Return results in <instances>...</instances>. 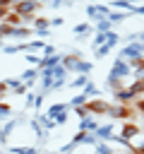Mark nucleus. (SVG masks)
Returning a JSON list of instances; mask_svg holds the SVG:
<instances>
[{"label":"nucleus","mask_w":144,"mask_h":154,"mask_svg":"<svg viewBox=\"0 0 144 154\" xmlns=\"http://www.w3.org/2000/svg\"><path fill=\"white\" fill-rule=\"evenodd\" d=\"M38 5H41V2H34V0H17L12 10H14L17 14H22V17L31 19V17H34V14L38 12Z\"/></svg>","instance_id":"f257e3e1"},{"label":"nucleus","mask_w":144,"mask_h":154,"mask_svg":"<svg viewBox=\"0 0 144 154\" xmlns=\"http://www.w3.org/2000/svg\"><path fill=\"white\" fill-rule=\"evenodd\" d=\"M132 75V67H130V63L127 60H122V58H118L115 60V65L110 67V77H118V79H122V77H130Z\"/></svg>","instance_id":"f03ea898"},{"label":"nucleus","mask_w":144,"mask_h":154,"mask_svg":"<svg viewBox=\"0 0 144 154\" xmlns=\"http://www.w3.org/2000/svg\"><path fill=\"white\" fill-rule=\"evenodd\" d=\"M86 108H89L91 116H108L110 103H106V101H101V99H91V101L86 103Z\"/></svg>","instance_id":"7ed1b4c3"},{"label":"nucleus","mask_w":144,"mask_h":154,"mask_svg":"<svg viewBox=\"0 0 144 154\" xmlns=\"http://www.w3.org/2000/svg\"><path fill=\"white\" fill-rule=\"evenodd\" d=\"M113 96H115V101H118V103H122V106H127V103H132V101L137 99V96L132 94V89H130V87H127V89H118Z\"/></svg>","instance_id":"20e7f679"},{"label":"nucleus","mask_w":144,"mask_h":154,"mask_svg":"<svg viewBox=\"0 0 144 154\" xmlns=\"http://www.w3.org/2000/svg\"><path fill=\"white\" fill-rule=\"evenodd\" d=\"M94 135H96L98 142H106V140L110 142V140H113V125H98Z\"/></svg>","instance_id":"39448f33"},{"label":"nucleus","mask_w":144,"mask_h":154,"mask_svg":"<svg viewBox=\"0 0 144 154\" xmlns=\"http://www.w3.org/2000/svg\"><path fill=\"white\" fill-rule=\"evenodd\" d=\"M137 135H139V128L132 125V123H127V125L122 128V132H120V137H122L125 142H130V144H132V140H137Z\"/></svg>","instance_id":"423d86ee"},{"label":"nucleus","mask_w":144,"mask_h":154,"mask_svg":"<svg viewBox=\"0 0 144 154\" xmlns=\"http://www.w3.org/2000/svg\"><path fill=\"white\" fill-rule=\"evenodd\" d=\"M108 116H113V118H130V116H132V111H130V106L118 103V106H110Z\"/></svg>","instance_id":"0eeeda50"},{"label":"nucleus","mask_w":144,"mask_h":154,"mask_svg":"<svg viewBox=\"0 0 144 154\" xmlns=\"http://www.w3.org/2000/svg\"><path fill=\"white\" fill-rule=\"evenodd\" d=\"M96 128H98V123H96V118H94V116L84 118V120H82V125H79V130H84V132H96Z\"/></svg>","instance_id":"6e6552de"},{"label":"nucleus","mask_w":144,"mask_h":154,"mask_svg":"<svg viewBox=\"0 0 144 154\" xmlns=\"http://www.w3.org/2000/svg\"><path fill=\"white\" fill-rule=\"evenodd\" d=\"M77 63H79V55H62L65 70H77Z\"/></svg>","instance_id":"1a4fd4ad"},{"label":"nucleus","mask_w":144,"mask_h":154,"mask_svg":"<svg viewBox=\"0 0 144 154\" xmlns=\"http://www.w3.org/2000/svg\"><path fill=\"white\" fill-rule=\"evenodd\" d=\"M48 24H50L48 19H41V17H38V19H34V29H36L38 34H46V31H48Z\"/></svg>","instance_id":"9d476101"},{"label":"nucleus","mask_w":144,"mask_h":154,"mask_svg":"<svg viewBox=\"0 0 144 154\" xmlns=\"http://www.w3.org/2000/svg\"><path fill=\"white\" fill-rule=\"evenodd\" d=\"M5 87L14 89L17 94H22V91H24V82H22V79H7V82H5Z\"/></svg>","instance_id":"9b49d317"},{"label":"nucleus","mask_w":144,"mask_h":154,"mask_svg":"<svg viewBox=\"0 0 144 154\" xmlns=\"http://www.w3.org/2000/svg\"><path fill=\"white\" fill-rule=\"evenodd\" d=\"M74 72H79V75H89V72H91V63H89V60H79Z\"/></svg>","instance_id":"f8f14e48"},{"label":"nucleus","mask_w":144,"mask_h":154,"mask_svg":"<svg viewBox=\"0 0 144 154\" xmlns=\"http://www.w3.org/2000/svg\"><path fill=\"white\" fill-rule=\"evenodd\" d=\"M36 75H38V70H26L19 79L24 82V84H34V79H36Z\"/></svg>","instance_id":"ddd939ff"},{"label":"nucleus","mask_w":144,"mask_h":154,"mask_svg":"<svg viewBox=\"0 0 144 154\" xmlns=\"http://www.w3.org/2000/svg\"><path fill=\"white\" fill-rule=\"evenodd\" d=\"M113 5L115 7H120V10H134V2H130V0H113Z\"/></svg>","instance_id":"4468645a"},{"label":"nucleus","mask_w":144,"mask_h":154,"mask_svg":"<svg viewBox=\"0 0 144 154\" xmlns=\"http://www.w3.org/2000/svg\"><path fill=\"white\" fill-rule=\"evenodd\" d=\"M94 147H96V154H115V152H113V149H110L106 142H96Z\"/></svg>","instance_id":"2eb2a0df"},{"label":"nucleus","mask_w":144,"mask_h":154,"mask_svg":"<svg viewBox=\"0 0 144 154\" xmlns=\"http://www.w3.org/2000/svg\"><path fill=\"white\" fill-rule=\"evenodd\" d=\"M122 19H125V12H110V14H108V22H110V24H118V22H122Z\"/></svg>","instance_id":"dca6fc26"},{"label":"nucleus","mask_w":144,"mask_h":154,"mask_svg":"<svg viewBox=\"0 0 144 154\" xmlns=\"http://www.w3.org/2000/svg\"><path fill=\"white\" fill-rule=\"evenodd\" d=\"M132 72H134V79H139V82H144V60H142V63H139V65H137V67H134Z\"/></svg>","instance_id":"f3484780"},{"label":"nucleus","mask_w":144,"mask_h":154,"mask_svg":"<svg viewBox=\"0 0 144 154\" xmlns=\"http://www.w3.org/2000/svg\"><path fill=\"white\" fill-rule=\"evenodd\" d=\"M89 84V77L86 75H79L77 79H72V87H86Z\"/></svg>","instance_id":"a211bd4d"},{"label":"nucleus","mask_w":144,"mask_h":154,"mask_svg":"<svg viewBox=\"0 0 144 154\" xmlns=\"http://www.w3.org/2000/svg\"><path fill=\"white\" fill-rule=\"evenodd\" d=\"M84 94H86V96H94V94H96V96H98V87H94V84H91V82H89V84H86V87H84Z\"/></svg>","instance_id":"6ab92c4d"},{"label":"nucleus","mask_w":144,"mask_h":154,"mask_svg":"<svg viewBox=\"0 0 144 154\" xmlns=\"http://www.w3.org/2000/svg\"><path fill=\"white\" fill-rule=\"evenodd\" d=\"M38 123H41L43 128H53V125H55V120H50L48 116H38Z\"/></svg>","instance_id":"aec40b11"},{"label":"nucleus","mask_w":144,"mask_h":154,"mask_svg":"<svg viewBox=\"0 0 144 154\" xmlns=\"http://www.w3.org/2000/svg\"><path fill=\"white\" fill-rule=\"evenodd\" d=\"M74 34H79V36L89 34V24H79V26H74Z\"/></svg>","instance_id":"412c9836"},{"label":"nucleus","mask_w":144,"mask_h":154,"mask_svg":"<svg viewBox=\"0 0 144 154\" xmlns=\"http://www.w3.org/2000/svg\"><path fill=\"white\" fill-rule=\"evenodd\" d=\"M7 113H10V108H7L5 103H0V120H2V118H7Z\"/></svg>","instance_id":"4be33fe9"},{"label":"nucleus","mask_w":144,"mask_h":154,"mask_svg":"<svg viewBox=\"0 0 144 154\" xmlns=\"http://www.w3.org/2000/svg\"><path fill=\"white\" fill-rule=\"evenodd\" d=\"M134 108H137V111H139V113H144V99H139V101H137V103H134Z\"/></svg>","instance_id":"5701e85b"}]
</instances>
